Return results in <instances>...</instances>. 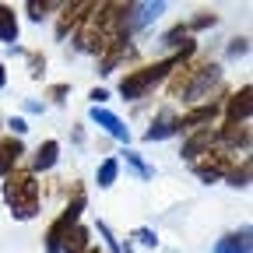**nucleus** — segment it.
<instances>
[{"mask_svg": "<svg viewBox=\"0 0 253 253\" xmlns=\"http://www.w3.org/2000/svg\"><path fill=\"white\" fill-rule=\"evenodd\" d=\"M190 53H194V42H183V49H179L176 56H169V60H162V63H151V67H141V71H130V74L120 81V95H123V99H141V95H144L148 88H155L169 71H176Z\"/></svg>", "mask_w": 253, "mask_h": 253, "instance_id": "f257e3e1", "label": "nucleus"}, {"mask_svg": "<svg viewBox=\"0 0 253 253\" xmlns=\"http://www.w3.org/2000/svg\"><path fill=\"white\" fill-rule=\"evenodd\" d=\"M4 197L11 204L14 218H36V211H39V183H36V176H28V172L14 176L11 172L7 183H4Z\"/></svg>", "mask_w": 253, "mask_h": 253, "instance_id": "f03ea898", "label": "nucleus"}, {"mask_svg": "<svg viewBox=\"0 0 253 253\" xmlns=\"http://www.w3.org/2000/svg\"><path fill=\"white\" fill-rule=\"evenodd\" d=\"M218 78H221V67H218V63H204V67L190 71V74H186V81H176V84H172V91H176V95H183L186 102H201L204 95L218 84Z\"/></svg>", "mask_w": 253, "mask_h": 253, "instance_id": "7ed1b4c3", "label": "nucleus"}, {"mask_svg": "<svg viewBox=\"0 0 253 253\" xmlns=\"http://www.w3.org/2000/svg\"><path fill=\"white\" fill-rule=\"evenodd\" d=\"M81 208H84V194H74V204L63 211V214L53 221V225H49V232H46V253H60V246H63V239H67V232L78 225Z\"/></svg>", "mask_w": 253, "mask_h": 253, "instance_id": "20e7f679", "label": "nucleus"}, {"mask_svg": "<svg viewBox=\"0 0 253 253\" xmlns=\"http://www.w3.org/2000/svg\"><path fill=\"white\" fill-rule=\"evenodd\" d=\"M91 120L99 123L109 137H116V141H130V130L123 126V120H120L116 113H109V109H102V106H91Z\"/></svg>", "mask_w": 253, "mask_h": 253, "instance_id": "39448f33", "label": "nucleus"}, {"mask_svg": "<svg viewBox=\"0 0 253 253\" xmlns=\"http://www.w3.org/2000/svg\"><path fill=\"white\" fill-rule=\"evenodd\" d=\"M21 155H25V144H21L18 137H7V141H0V176H11Z\"/></svg>", "mask_w": 253, "mask_h": 253, "instance_id": "423d86ee", "label": "nucleus"}, {"mask_svg": "<svg viewBox=\"0 0 253 253\" xmlns=\"http://www.w3.org/2000/svg\"><path fill=\"white\" fill-rule=\"evenodd\" d=\"M218 116V106H197V109H190L183 120H179V130H204V123H211Z\"/></svg>", "mask_w": 253, "mask_h": 253, "instance_id": "0eeeda50", "label": "nucleus"}, {"mask_svg": "<svg viewBox=\"0 0 253 253\" xmlns=\"http://www.w3.org/2000/svg\"><path fill=\"white\" fill-rule=\"evenodd\" d=\"M176 130H179V120H176L172 113H162V116H158L148 130H144V141H166V137H172Z\"/></svg>", "mask_w": 253, "mask_h": 253, "instance_id": "6e6552de", "label": "nucleus"}, {"mask_svg": "<svg viewBox=\"0 0 253 253\" xmlns=\"http://www.w3.org/2000/svg\"><path fill=\"white\" fill-rule=\"evenodd\" d=\"M229 123H246L250 120V84H243L232 99H229Z\"/></svg>", "mask_w": 253, "mask_h": 253, "instance_id": "1a4fd4ad", "label": "nucleus"}, {"mask_svg": "<svg viewBox=\"0 0 253 253\" xmlns=\"http://www.w3.org/2000/svg\"><path fill=\"white\" fill-rule=\"evenodd\" d=\"M221 144L225 148H250V126L246 123H225L221 126Z\"/></svg>", "mask_w": 253, "mask_h": 253, "instance_id": "9d476101", "label": "nucleus"}, {"mask_svg": "<svg viewBox=\"0 0 253 253\" xmlns=\"http://www.w3.org/2000/svg\"><path fill=\"white\" fill-rule=\"evenodd\" d=\"M214 253H250V229L232 232V236H221L214 243Z\"/></svg>", "mask_w": 253, "mask_h": 253, "instance_id": "9b49d317", "label": "nucleus"}, {"mask_svg": "<svg viewBox=\"0 0 253 253\" xmlns=\"http://www.w3.org/2000/svg\"><path fill=\"white\" fill-rule=\"evenodd\" d=\"M56 158H60V144L56 141H42L39 148H36V158H32V169H53L56 166Z\"/></svg>", "mask_w": 253, "mask_h": 253, "instance_id": "f8f14e48", "label": "nucleus"}, {"mask_svg": "<svg viewBox=\"0 0 253 253\" xmlns=\"http://www.w3.org/2000/svg\"><path fill=\"white\" fill-rule=\"evenodd\" d=\"M0 42H7V46L18 42V18H14V11L4 7V4H0Z\"/></svg>", "mask_w": 253, "mask_h": 253, "instance_id": "ddd939ff", "label": "nucleus"}, {"mask_svg": "<svg viewBox=\"0 0 253 253\" xmlns=\"http://www.w3.org/2000/svg\"><path fill=\"white\" fill-rule=\"evenodd\" d=\"M194 172H197L204 183H214L221 172H225V158L214 155V158H208V162H194Z\"/></svg>", "mask_w": 253, "mask_h": 253, "instance_id": "4468645a", "label": "nucleus"}, {"mask_svg": "<svg viewBox=\"0 0 253 253\" xmlns=\"http://www.w3.org/2000/svg\"><path fill=\"white\" fill-rule=\"evenodd\" d=\"M60 253H88V229L74 225V229L67 232V239H63Z\"/></svg>", "mask_w": 253, "mask_h": 253, "instance_id": "2eb2a0df", "label": "nucleus"}, {"mask_svg": "<svg viewBox=\"0 0 253 253\" xmlns=\"http://www.w3.org/2000/svg\"><path fill=\"white\" fill-rule=\"evenodd\" d=\"M81 11H88V4H67V7H63L60 25H56V36H60V39L67 36V28H71V25H78V21H81Z\"/></svg>", "mask_w": 253, "mask_h": 253, "instance_id": "dca6fc26", "label": "nucleus"}, {"mask_svg": "<svg viewBox=\"0 0 253 253\" xmlns=\"http://www.w3.org/2000/svg\"><path fill=\"white\" fill-rule=\"evenodd\" d=\"M211 144V130H197L194 137H190L186 144H183V155L190 158V162H197V158H201V151Z\"/></svg>", "mask_w": 253, "mask_h": 253, "instance_id": "f3484780", "label": "nucleus"}, {"mask_svg": "<svg viewBox=\"0 0 253 253\" xmlns=\"http://www.w3.org/2000/svg\"><path fill=\"white\" fill-rule=\"evenodd\" d=\"M116 172H120V162H116V158H106V162L99 166V172H95V183L106 190V186H113V183H116Z\"/></svg>", "mask_w": 253, "mask_h": 253, "instance_id": "a211bd4d", "label": "nucleus"}, {"mask_svg": "<svg viewBox=\"0 0 253 253\" xmlns=\"http://www.w3.org/2000/svg\"><path fill=\"white\" fill-rule=\"evenodd\" d=\"M246 179H250V158L243 162V169H236V172H229V183L232 186H246Z\"/></svg>", "mask_w": 253, "mask_h": 253, "instance_id": "6ab92c4d", "label": "nucleus"}, {"mask_svg": "<svg viewBox=\"0 0 253 253\" xmlns=\"http://www.w3.org/2000/svg\"><path fill=\"white\" fill-rule=\"evenodd\" d=\"M126 162H130V166H134V169H137L144 179H151V176H155V169H148V166L141 162V158H137V151H126Z\"/></svg>", "mask_w": 253, "mask_h": 253, "instance_id": "aec40b11", "label": "nucleus"}, {"mask_svg": "<svg viewBox=\"0 0 253 253\" xmlns=\"http://www.w3.org/2000/svg\"><path fill=\"white\" fill-rule=\"evenodd\" d=\"M46 11H49V4H36V0L28 4V18H32V21H42V18H46Z\"/></svg>", "mask_w": 253, "mask_h": 253, "instance_id": "412c9836", "label": "nucleus"}, {"mask_svg": "<svg viewBox=\"0 0 253 253\" xmlns=\"http://www.w3.org/2000/svg\"><path fill=\"white\" fill-rule=\"evenodd\" d=\"M208 25H214V14H201L197 21H190L186 28H208Z\"/></svg>", "mask_w": 253, "mask_h": 253, "instance_id": "4be33fe9", "label": "nucleus"}, {"mask_svg": "<svg viewBox=\"0 0 253 253\" xmlns=\"http://www.w3.org/2000/svg\"><path fill=\"white\" fill-rule=\"evenodd\" d=\"M137 239H141V243H144V246H155V243H158V239H155V232H151V229H137Z\"/></svg>", "mask_w": 253, "mask_h": 253, "instance_id": "5701e85b", "label": "nucleus"}, {"mask_svg": "<svg viewBox=\"0 0 253 253\" xmlns=\"http://www.w3.org/2000/svg\"><path fill=\"white\" fill-rule=\"evenodd\" d=\"M7 126H11V130H14V134H18V137H21V134H25V130H28V123H25V120H21V116H14V120H11V123H7Z\"/></svg>", "mask_w": 253, "mask_h": 253, "instance_id": "b1692460", "label": "nucleus"}, {"mask_svg": "<svg viewBox=\"0 0 253 253\" xmlns=\"http://www.w3.org/2000/svg\"><path fill=\"white\" fill-rule=\"evenodd\" d=\"M88 99H91V102H95V106H102V102H106V99H109V91H106V88H95V91H91V95H88Z\"/></svg>", "mask_w": 253, "mask_h": 253, "instance_id": "393cba45", "label": "nucleus"}, {"mask_svg": "<svg viewBox=\"0 0 253 253\" xmlns=\"http://www.w3.org/2000/svg\"><path fill=\"white\" fill-rule=\"evenodd\" d=\"M28 63H32V74H39V71L46 67V60H42L39 53H32V56H28Z\"/></svg>", "mask_w": 253, "mask_h": 253, "instance_id": "a878e982", "label": "nucleus"}, {"mask_svg": "<svg viewBox=\"0 0 253 253\" xmlns=\"http://www.w3.org/2000/svg\"><path fill=\"white\" fill-rule=\"evenodd\" d=\"M229 53H232V56H239V53H246V39H232V46H229Z\"/></svg>", "mask_w": 253, "mask_h": 253, "instance_id": "bb28decb", "label": "nucleus"}, {"mask_svg": "<svg viewBox=\"0 0 253 253\" xmlns=\"http://www.w3.org/2000/svg\"><path fill=\"white\" fill-rule=\"evenodd\" d=\"M7 84V74H4V63H0V88H4Z\"/></svg>", "mask_w": 253, "mask_h": 253, "instance_id": "cd10ccee", "label": "nucleus"}, {"mask_svg": "<svg viewBox=\"0 0 253 253\" xmlns=\"http://www.w3.org/2000/svg\"><path fill=\"white\" fill-rule=\"evenodd\" d=\"M88 253H99V250H88Z\"/></svg>", "mask_w": 253, "mask_h": 253, "instance_id": "c85d7f7f", "label": "nucleus"}]
</instances>
